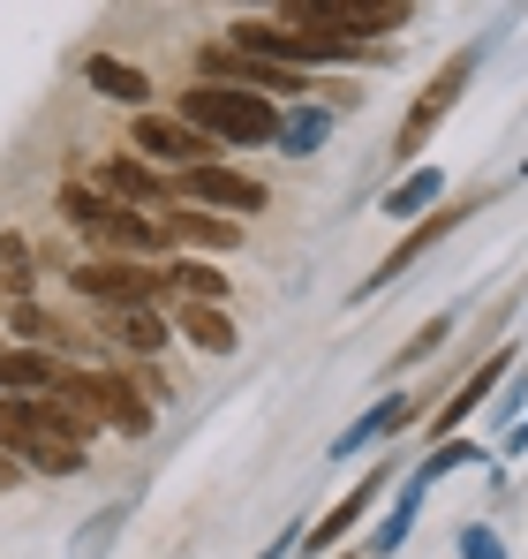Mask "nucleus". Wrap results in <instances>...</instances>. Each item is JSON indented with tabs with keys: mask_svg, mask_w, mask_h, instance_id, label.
Returning a JSON list of instances; mask_svg holds the SVG:
<instances>
[{
	"mask_svg": "<svg viewBox=\"0 0 528 559\" xmlns=\"http://www.w3.org/2000/svg\"><path fill=\"white\" fill-rule=\"evenodd\" d=\"M0 454L46 476H76L91 462V424L53 393H0Z\"/></svg>",
	"mask_w": 528,
	"mask_h": 559,
	"instance_id": "f257e3e1",
	"label": "nucleus"
},
{
	"mask_svg": "<svg viewBox=\"0 0 528 559\" xmlns=\"http://www.w3.org/2000/svg\"><path fill=\"white\" fill-rule=\"evenodd\" d=\"M61 219L91 235L98 250H113V258H129V265H144V258H159L175 235L159 227V219H144V212H129V204H106L91 182H61Z\"/></svg>",
	"mask_w": 528,
	"mask_h": 559,
	"instance_id": "f03ea898",
	"label": "nucleus"
},
{
	"mask_svg": "<svg viewBox=\"0 0 528 559\" xmlns=\"http://www.w3.org/2000/svg\"><path fill=\"white\" fill-rule=\"evenodd\" d=\"M181 121L196 136H227V144H272L279 136V106L257 92H235V84H196L181 92Z\"/></svg>",
	"mask_w": 528,
	"mask_h": 559,
	"instance_id": "7ed1b4c3",
	"label": "nucleus"
},
{
	"mask_svg": "<svg viewBox=\"0 0 528 559\" xmlns=\"http://www.w3.org/2000/svg\"><path fill=\"white\" fill-rule=\"evenodd\" d=\"M53 401H61V408H76L84 424L121 431V439H144V431H152V401H144L121 371H69L61 385H53Z\"/></svg>",
	"mask_w": 528,
	"mask_h": 559,
	"instance_id": "20e7f679",
	"label": "nucleus"
},
{
	"mask_svg": "<svg viewBox=\"0 0 528 559\" xmlns=\"http://www.w3.org/2000/svg\"><path fill=\"white\" fill-rule=\"evenodd\" d=\"M287 23H310V38L362 46V38H377V31H400L408 8H400V0H295Z\"/></svg>",
	"mask_w": 528,
	"mask_h": 559,
	"instance_id": "39448f33",
	"label": "nucleus"
},
{
	"mask_svg": "<svg viewBox=\"0 0 528 559\" xmlns=\"http://www.w3.org/2000/svg\"><path fill=\"white\" fill-rule=\"evenodd\" d=\"M69 287L76 295H91L98 310H159V295H167V273L152 265H129V258H91V265H76L69 273Z\"/></svg>",
	"mask_w": 528,
	"mask_h": 559,
	"instance_id": "423d86ee",
	"label": "nucleus"
},
{
	"mask_svg": "<svg viewBox=\"0 0 528 559\" xmlns=\"http://www.w3.org/2000/svg\"><path fill=\"white\" fill-rule=\"evenodd\" d=\"M468 76H476V53H453L439 76L423 84V98L408 106V121H400V136H393V159H416V152L431 144V129H439L445 114H453V98L468 92Z\"/></svg>",
	"mask_w": 528,
	"mask_h": 559,
	"instance_id": "0eeeda50",
	"label": "nucleus"
},
{
	"mask_svg": "<svg viewBox=\"0 0 528 559\" xmlns=\"http://www.w3.org/2000/svg\"><path fill=\"white\" fill-rule=\"evenodd\" d=\"M129 144L144 152V167H175V175H189V167H212L204 152V136L181 121V114H136V129H129Z\"/></svg>",
	"mask_w": 528,
	"mask_h": 559,
	"instance_id": "6e6552de",
	"label": "nucleus"
},
{
	"mask_svg": "<svg viewBox=\"0 0 528 559\" xmlns=\"http://www.w3.org/2000/svg\"><path fill=\"white\" fill-rule=\"evenodd\" d=\"M468 212H476V204H445V212H431L423 227H408V235H400V242L385 250V265H377V273L362 280L355 295H377V287H393V280H400V273H416V265H423V258L439 250V242H445V235H453V227H460V219H468Z\"/></svg>",
	"mask_w": 528,
	"mask_h": 559,
	"instance_id": "1a4fd4ad",
	"label": "nucleus"
},
{
	"mask_svg": "<svg viewBox=\"0 0 528 559\" xmlns=\"http://www.w3.org/2000/svg\"><path fill=\"white\" fill-rule=\"evenodd\" d=\"M235 76V92H257V98H295V92H310V76H295V69H272V61H257V53H242V46H204L196 53V76Z\"/></svg>",
	"mask_w": 528,
	"mask_h": 559,
	"instance_id": "9d476101",
	"label": "nucleus"
},
{
	"mask_svg": "<svg viewBox=\"0 0 528 559\" xmlns=\"http://www.w3.org/2000/svg\"><path fill=\"white\" fill-rule=\"evenodd\" d=\"M175 189L189 197V204H204V212H264V182H250V175H235V167H189V175H175Z\"/></svg>",
	"mask_w": 528,
	"mask_h": 559,
	"instance_id": "9b49d317",
	"label": "nucleus"
},
{
	"mask_svg": "<svg viewBox=\"0 0 528 559\" xmlns=\"http://www.w3.org/2000/svg\"><path fill=\"white\" fill-rule=\"evenodd\" d=\"M98 197H106V204H129V212H144V204H152V212H167V197H175V189L159 182V167H144V159H98Z\"/></svg>",
	"mask_w": 528,
	"mask_h": 559,
	"instance_id": "f8f14e48",
	"label": "nucleus"
},
{
	"mask_svg": "<svg viewBox=\"0 0 528 559\" xmlns=\"http://www.w3.org/2000/svg\"><path fill=\"white\" fill-rule=\"evenodd\" d=\"M159 227H167L175 242H189V250H235V242H242V227H235V219H212L204 204H167Z\"/></svg>",
	"mask_w": 528,
	"mask_h": 559,
	"instance_id": "ddd939ff",
	"label": "nucleus"
},
{
	"mask_svg": "<svg viewBox=\"0 0 528 559\" xmlns=\"http://www.w3.org/2000/svg\"><path fill=\"white\" fill-rule=\"evenodd\" d=\"M377 499H385V468H370V476L355 484V491L340 499V507H333V514H317V530H310L302 545H310V552H325V545H340V537H348V530L362 522V514H370V507H377Z\"/></svg>",
	"mask_w": 528,
	"mask_h": 559,
	"instance_id": "4468645a",
	"label": "nucleus"
},
{
	"mask_svg": "<svg viewBox=\"0 0 528 559\" xmlns=\"http://www.w3.org/2000/svg\"><path fill=\"white\" fill-rule=\"evenodd\" d=\"M84 84L106 92L113 106H136V114H144V98H152V76H144L136 61H113V53H84Z\"/></svg>",
	"mask_w": 528,
	"mask_h": 559,
	"instance_id": "2eb2a0df",
	"label": "nucleus"
},
{
	"mask_svg": "<svg viewBox=\"0 0 528 559\" xmlns=\"http://www.w3.org/2000/svg\"><path fill=\"white\" fill-rule=\"evenodd\" d=\"M61 378L69 371L46 348H0V393H53Z\"/></svg>",
	"mask_w": 528,
	"mask_h": 559,
	"instance_id": "dca6fc26",
	"label": "nucleus"
},
{
	"mask_svg": "<svg viewBox=\"0 0 528 559\" xmlns=\"http://www.w3.org/2000/svg\"><path fill=\"white\" fill-rule=\"evenodd\" d=\"M167 333H175V325H167L159 310H106V341H121L129 356H159Z\"/></svg>",
	"mask_w": 528,
	"mask_h": 559,
	"instance_id": "f3484780",
	"label": "nucleus"
},
{
	"mask_svg": "<svg viewBox=\"0 0 528 559\" xmlns=\"http://www.w3.org/2000/svg\"><path fill=\"white\" fill-rule=\"evenodd\" d=\"M175 325L196 341V348H204V356H235V318H227L219 302H181Z\"/></svg>",
	"mask_w": 528,
	"mask_h": 559,
	"instance_id": "a211bd4d",
	"label": "nucleus"
},
{
	"mask_svg": "<svg viewBox=\"0 0 528 559\" xmlns=\"http://www.w3.org/2000/svg\"><path fill=\"white\" fill-rule=\"evenodd\" d=\"M506 364H514V348H506V356H491V364H483V371L468 378L460 393H445V408H439V416H431V431H439V447H445V431H453V424H460L468 408H483V393H491V385L506 378Z\"/></svg>",
	"mask_w": 528,
	"mask_h": 559,
	"instance_id": "6ab92c4d",
	"label": "nucleus"
},
{
	"mask_svg": "<svg viewBox=\"0 0 528 559\" xmlns=\"http://www.w3.org/2000/svg\"><path fill=\"white\" fill-rule=\"evenodd\" d=\"M439 197H445V175H439V167H416L400 189H385V219H416V212L439 204Z\"/></svg>",
	"mask_w": 528,
	"mask_h": 559,
	"instance_id": "aec40b11",
	"label": "nucleus"
},
{
	"mask_svg": "<svg viewBox=\"0 0 528 559\" xmlns=\"http://www.w3.org/2000/svg\"><path fill=\"white\" fill-rule=\"evenodd\" d=\"M167 273V295H181V302H219L227 295V273H204L196 258H175V265H159Z\"/></svg>",
	"mask_w": 528,
	"mask_h": 559,
	"instance_id": "412c9836",
	"label": "nucleus"
},
{
	"mask_svg": "<svg viewBox=\"0 0 528 559\" xmlns=\"http://www.w3.org/2000/svg\"><path fill=\"white\" fill-rule=\"evenodd\" d=\"M121 522H129V507H106V514H98V522H91L84 537H76V545H69V559H106V545H113V537H121Z\"/></svg>",
	"mask_w": 528,
	"mask_h": 559,
	"instance_id": "4be33fe9",
	"label": "nucleus"
},
{
	"mask_svg": "<svg viewBox=\"0 0 528 559\" xmlns=\"http://www.w3.org/2000/svg\"><path fill=\"white\" fill-rule=\"evenodd\" d=\"M445 341H453V318H431V325H423V333H416V341H408V348L393 356V371H408V364H423V356H439Z\"/></svg>",
	"mask_w": 528,
	"mask_h": 559,
	"instance_id": "5701e85b",
	"label": "nucleus"
},
{
	"mask_svg": "<svg viewBox=\"0 0 528 559\" xmlns=\"http://www.w3.org/2000/svg\"><path fill=\"white\" fill-rule=\"evenodd\" d=\"M279 136H287V144H295V152H310V144H317V136H325V114H295V121H287V129H279Z\"/></svg>",
	"mask_w": 528,
	"mask_h": 559,
	"instance_id": "b1692460",
	"label": "nucleus"
},
{
	"mask_svg": "<svg viewBox=\"0 0 528 559\" xmlns=\"http://www.w3.org/2000/svg\"><path fill=\"white\" fill-rule=\"evenodd\" d=\"M468 559H499V545L491 537H468Z\"/></svg>",
	"mask_w": 528,
	"mask_h": 559,
	"instance_id": "393cba45",
	"label": "nucleus"
},
{
	"mask_svg": "<svg viewBox=\"0 0 528 559\" xmlns=\"http://www.w3.org/2000/svg\"><path fill=\"white\" fill-rule=\"evenodd\" d=\"M15 476H23V462H8V454H0V491H8Z\"/></svg>",
	"mask_w": 528,
	"mask_h": 559,
	"instance_id": "a878e982",
	"label": "nucleus"
},
{
	"mask_svg": "<svg viewBox=\"0 0 528 559\" xmlns=\"http://www.w3.org/2000/svg\"><path fill=\"white\" fill-rule=\"evenodd\" d=\"M355 559H370V552H355Z\"/></svg>",
	"mask_w": 528,
	"mask_h": 559,
	"instance_id": "bb28decb",
	"label": "nucleus"
}]
</instances>
